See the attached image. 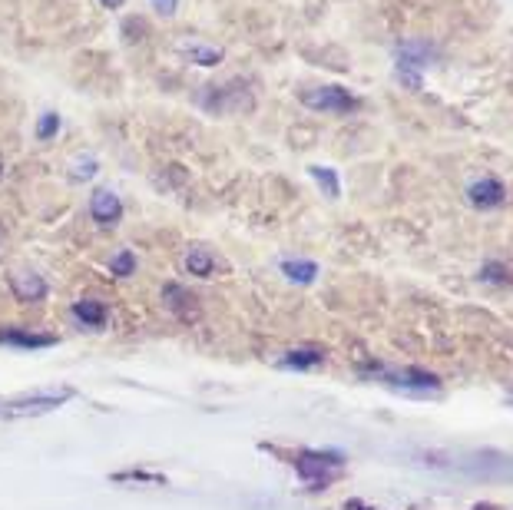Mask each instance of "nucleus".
I'll return each mask as SVG.
<instances>
[{"mask_svg": "<svg viewBox=\"0 0 513 510\" xmlns=\"http://www.w3.org/2000/svg\"><path fill=\"white\" fill-rule=\"evenodd\" d=\"M0 345H14V348H50V345H57V338H53V335L27 332V328H4V332H0Z\"/></svg>", "mask_w": 513, "mask_h": 510, "instance_id": "obj_10", "label": "nucleus"}, {"mask_svg": "<svg viewBox=\"0 0 513 510\" xmlns=\"http://www.w3.org/2000/svg\"><path fill=\"white\" fill-rule=\"evenodd\" d=\"M279 365L282 368H295V371L318 368V365H325V352H322V348H292V352L282 355Z\"/></svg>", "mask_w": 513, "mask_h": 510, "instance_id": "obj_11", "label": "nucleus"}, {"mask_svg": "<svg viewBox=\"0 0 513 510\" xmlns=\"http://www.w3.org/2000/svg\"><path fill=\"white\" fill-rule=\"evenodd\" d=\"M73 315H77L80 322L90 325V328H103L106 325V308L96 299H80L77 305H73Z\"/></svg>", "mask_w": 513, "mask_h": 510, "instance_id": "obj_14", "label": "nucleus"}, {"mask_svg": "<svg viewBox=\"0 0 513 510\" xmlns=\"http://www.w3.org/2000/svg\"><path fill=\"white\" fill-rule=\"evenodd\" d=\"M381 385H388L391 391H401V395H437L441 391V378L434 371L424 368H378L374 371Z\"/></svg>", "mask_w": 513, "mask_h": 510, "instance_id": "obj_3", "label": "nucleus"}, {"mask_svg": "<svg viewBox=\"0 0 513 510\" xmlns=\"http://www.w3.org/2000/svg\"><path fill=\"white\" fill-rule=\"evenodd\" d=\"M100 4H106V7H120L123 0H100Z\"/></svg>", "mask_w": 513, "mask_h": 510, "instance_id": "obj_21", "label": "nucleus"}, {"mask_svg": "<svg viewBox=\"0 0 513 510\" xmlns=\"http://www.w3.org/2000/svg\"><path fill=\"white\" fill-rule=\"evenodd\" d=\"M183 53L189 60H196L199 67H216L222 60V50H216V47H183Z\"/></svg>", "mask_w": 513, "mask_h": 510, "instance_id": "obj_16", "label": "nucleus"}, {"mask_svg": "<svg viewBox=\"0 0 513 510\" xmlns=\"http://www.w3.org/2000/svg\"><path fill=\"white\" fill-rule=\"evenodd\" d=\"M186 269H189V275H199V279H212V272H216V255H212L206 246H189Z\"/></svg>", "mask_w": 513, "mask_h": 510, "instance_id": "obj_12", "label": "nucleus"}, {"mask_svg": "<svg viewBox=\"0 0 513 510\" xmlns=\"http://www.w3.org/2000/svg\"><path fill=\"white\" fill-rule=\"evenodd\" d=\"M427 57H431V50H427V44H401L398 47V77L408 83L411 90H421V77L418 70L427 67Z\"/></svg>", "mask_w": 513, "mask_h": 510, "instance_id": "obj_5", "label": "nucleus"}, {"mask_svg": "<svg viewBox=\"0 0 513 510\" xmlns=\"http://www.w3.org/2000/svg\"><path fill=\"white\" fill-rule=\"evenodd\" d=\"M90 216L100 222V226H116L123 219V203L120 196L110 193V189H96L90 199Z\"/></svg>", "mask_w": 513, "mask_h": 510, "instance_id": "obj_7", "label": "nucleus"}, {"mask_svg": "<svg viewBox=\"0 0 513 510\" xmlns=\"http://www.w3.org/2000/svg\"><path fill=\"white\" fill-rule=\"evenodd\" d=\"M149 4H153V10H159V14L173 17L176 7H179V0H149Z\"/></svg>", "mask_w": 513, "mask_h": 510, "instance_id": "obj_20", "label": "nucleus"}, {"mask_svg": "<svg viewBox=\"0 0 513 510\" xmlns=\"http://www.w3.org/2000/svg\"><path fill=\"white\" fill-rule=\"evenodd\" d=\"M308 176H312L315 183L325 189V196H328V199H338V196H341L338 173H335L331 166H308Z\"/></svg>", "mask_w": 513, "mask_h": 510, "instance_id": "obj_15", "label": "nucleus"}, {"mask_svg": "<svg viewBox=\"0 0 513 510\" xmlns=\"http://www.w3.org/2000/svg\"><path fill=\"white\" fill-rule=\"evenodd\" d=\"M282 272H285V279H292L298 285H312L315 275H318V265L308 262V259H285Z\"/></svg>", "mask_w": 513, "mask_h": 510, "instance_id": "obj_13", "label": "nucleus"}, {"mask_svg": "<svg viewBox=\"0 0 513 510\" xmlns=\"http://www.w3.org/2000/svg\"><path fill=\"white\" fill-rule=\"evenodd\" d=\"M467 199H470V206H477V209H497V206H504L507 189L500 179L484 176V179H477V183H470Z\"/></svg>", "mask_w": 513, "mask_h": 510, "instance_id": "obj_6", "label": "nucleus"}, {"mask_svg": "<svg viewBox=\"0 0 513 510\" xmlns=\"http://www.w3.org/2000/svg\"><path fill=\"white\" fill-rule=\"evenodd\" d=\"M292 464H295V474L302 477V484L312 487V491H325V487L341 481L348 467V461L341 458L338 451H298Z\"/></svg>", "mask_w": 513, "mask_h": 510, "instance_id": "obj_2", "label": "nucleus"}, {"mask_svg": "<svg viewBox=\"0 0 513 510\" xmlns=\"http://www.w3.org/2000/svg\"><path fill=\"white\" fill-rule=\"evenodd\" d=\"M96 176V159H83V163H77V169H73V179H93Z\"/></svg>", "mask_w": 513, "mask_h": 510, "instance_id": "obj_19", "label": "nucleus"}, {"mask_svg": "<svg viewBox=\"0 0 513 510\" xmlns=\"http://www.w3.org/2000/svg\"><path fill=\"white\" fill-rule=\"evenodd\" d=\"M302 103L308 110H318V113H351L358 110V97H351L345 87H312V90H302Z\"/></svg>", "mask_w": 513, "mask_h": 510, "instance_id": "obj_4", "label": "nucleus"}, {"mask_svg": "<svg viewBox=\"0 0 513 510\" xmlns=\"http://www.w3.org/2000/svg\"><path fill=\"white\" fill-rule=\"evenodd\" d=\"M510 405H513V395H510Z\"/></svg>", "mask_w": 513, "mask_h": 510, "instance_id": "obj_22", "label": "nucleus"}, {"mask_svg": "<svg viewBox=\"0 0 513 510\" xmlns=\"http://www.w3.org/2000/svg\"><path fill=\"white\" fill-rule=\"evenodd\" d=\"M70 398H73V388H40V391H27V395H7V398H0V418H7V421L40 418V414L63 408Z\"/></svg>", "mask_w": 513, "mask_h": 510, "instance_id": "obj_1", "label": "nucleus"}, {"mask_svg": "<svg viewBox=\"0 0 513 510\" xmlns=\"http://www.w3.org/2000/svg\"><path fill=\"white\" fill-rule=\"evenodd\" d=\"M10 289H14L20 302H40L47 295V282L34 272H17L14 279H10Z\"/></svg>", "mask_w": 513, "mask_h": 510, "instance_id": "obj_9", "label": "nucleus"}, {"mask_svg": "<svg viewBox=\"0 0 513 510\" xmlns=\"http://www.w3.org/2000/svg\"><path fill=\"white\" fill-rule=\"evenodd\" d=\"M60 130V116L57 113H44L40 116V123H37V136L40 140H50V136H57Z\"/></svg>", "mask_w": 513, "mask_h": 510, "instance_id": "obj_18", "label": "nucleus"}, {"mask_svg": "<svg viewBox=\"0 0 513 510\" xmlns=\"http://www.w3.org/2000/svg\"><path fill=\"white\" fill-rule=\"evenodd\" d=\"M163 302H166L169 312L179 315L183 322H189V318H196V315H199L196 295H192L189 289H183V285H176V282H169L166 289H163Z\"/></svg>", "mask_w": 513, "mask_h": 510, "instance_id": "obj_8", "label": "nucleus"}, {"mask_svg": "<svg viewBox=\"0 0 513 510\" xmlns=\"http://www.w3.org/2000/svg\"><path fill=\"white\" fill-rule=\"evenodd\" d=\"M110 272L113 275H120V279H126V275H133L136 272V255L133 252H116L113 259H110Z\"/></svg>", "mask_w": 513, "mask_h": 510, "instance_id": "obj_17", "label": "nucleus"}]
</instances>
